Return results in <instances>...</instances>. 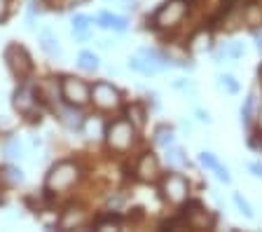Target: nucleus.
<instances>
[{
    "label": "nucleus",
    "mask_w": 262,
    "mask_h": 232,
    "mask_svg": "<svg viewBox=\"0 0 262 232\" xmlns=\"http://www.w3.org/2000/svg\"><path fill=\"white\" fill-rule=\"evenodd\" d=\"M183 216L187 218V227H192V230H211L215 225V218L199 202H187Z\"/></svg>",
    "instance_id": "nucleus-9"
},
{
    "label": "nucleus",
    "mask_w": 262,
    "mask_h": 232,
    "mask_svg": "<svg viewBox=\"0 0 262 232\" xmlns=\"http://www.w3.org/2000/svg\"><path fill=\"white\" fill-rule=\"evenodd\" d=\"M159 162H157V157H155V153H143L141 157H138V162H136V176H138V181H143V183H155V181H159Z\"/></svg>",
    "instance_id": "nucleus-10"
},
{
    "label": "nucleus",
    "mask_w": 262,
    "mask_h": 232,
    "mask_svg": "<svg viewBox=\"0 0 262 232\" xmlns=\"http://www.w3.org/2000/svg\"><path fill=\"white\" fill-rule=\"evenodd\" d=\"M122 202H124V197H122V195H117V197H110V199H108V206H110L113 211H117Z\"/></svg>",
    "instance_id": "nucleus-34"
},
{
    "label": "nucleus",
    "mask_w": 262,
    "mask_h": 232,
    "mask_svg": "<svg viewBox=\"0 0 262 232\" xmlns=\"http://www.w3.org/2000/svg\"><path fill=\"white\" fill-rule=\"evenodd\" d=\"M124 117H126V120H129L136 129H143V127H145V122H147V111H145V106H141V103H131V106H126Z\"/></svg>",
    "instance_id": "nucleus-19"
},
{
    "label": "nucleus",
    "mask_w": 262,
    "mask_h": 232,
    "mask_svg": "<svg viewBox=\"0 0 262 232\" xmlns=\"http://www.w3.org/2000/svg\"><path fill=\"white\" fill-rule=\"evenodd\" d=\"M0 181L7 183V185H21L26 181V176H24V172L16 164H5L0 169Z\"/></svg>",
    "instance_id": "nucleus-21"
},
{
    "label": "nucleus",
    "mask_w": 262,
    "mask_h": 232,
    "mask_svg": "<svg viewBox=\"0 0 262 232\" xmlns=\"http://www.w3.org/2000/svg\"><path fill=\"white\" fill-rule=\"evenodd\" d=\"M92 24H94L92 17H87V14H75V17H73V22H71L73 38H75L77 43L89 40V38H92Z\"/></svg>",
    "instance_id": "nucleus-17"
},
{
    "label": "nucleus",
    "mask_w": 262,
    "mask_h": 232,
    "mask_svg": "<svg viewBox=\"0 0 262 232\" xmlns=\"http://www.w3.org/2000/svg\"><path fill=\"white\" fill-rule=\"evenodd\" d=\"M12 106H14V111L19 113V115L31 117V113L35 111V106H38V92H35V87L24 80V82L14 89V94H12Z\"/></svg>",
    "instance_id": "nucleus-8"
},
{
    "label": "nucleus",
    "mask_w": 262,
    "mask_h": 232,
    "mask_svg": "<svg viewBox=\"0 0 262 232\" xmlns=\"http://www.w3.org/2000/svg\"><path fill=\"white\" fill-rule=\"evenodd\" d=\"M194 115L199 122H206V124H211V115H208V111H204V108H194Z\"/></svg>",
    "instance_id": "nucleus-32"
},
{
    "label": "nucleus",
    "mask_w": 262,
    "mask_h": 232,
    "mask_svg": "<svg viewBox=\"0 0 262 232\" xmlns=\"http://www.w3.org/2000/svg\"><path fill=\"white\" fill-rule=\"evenodd\" d=\"M0 204H3V193H0Z\"/></svg>",
    "instance_id": "nucleus-38"
},
{
    "label": "nucleus",
    "mask_w": 262,
    "mask_h": 232,
    "mask_svg": "<svg viewBox=\"0 0 262 232\" xmlns=\"http://www.w3.org/2000/svg\"><path fill=\"white\" fill-rule=\"evenodd\" d=\"M218 87L227 94H239V82L234 80V75H218Z\"/></svg>",
    "instance_id": "nucleus-29"
},
{
    "label": "nucleus",
    "mask_w": 262,
    "mask_h": 232,
    "mask_svg": "<svg viewBox=\"0 0 262 232\" xmlns=\"http://www.w3.org/2000/svg\"><path fill=\"white\" fill-rule=\"evenodd\" d=\"M38 43H40V50H42L47 56H52V59H61V56H63V47H61L59 38H56V35L52 33L49 28L40 31Z\"/></svg>",
    "instance_id": "nucleus-14"
},
{
    "label": "nucleus",
    "mask_w": 262,
    "mask_h": 232,
    "mask_svg": "<svg viewBox=\"0 0 262 232\" xmlns=\"http://www.w3.org/2000/svg\"><path fill=\"white\" fill-rule=\"evenodd\" d=\"M77 66L82 68V71H87V73H94V71H98V56L94 54V52H89V50H82L80 54H77Z\"/></svg>",
    "instance_id": "nucleus-23"
},
{
    "label": "nucleus",
    "mask_w": 262,
    "mask_h": 232,
    "mask_svg": "<svg viewBox=\"0 0 262 232\" xmlns=\"http://www.w3.org/2000/svg\"><path fill=\"white\" fill-rule=\"evenodd\" d=\"M7 12H10V0H0V22L7 17Z\"/></svg>",
    "instance_id": "nucleus-35"
},
{
    "label": "nucleus",
    "mask_w": 262,
    "mask_h": 232,
    "mask_svg": "<svg viewBox=\"0 0 262 232\" xmlns=\"http://www.w3.org/2000/svg\"><path fill=\"white\" fill-rule=\"evenodd\" d=\"M59 120L63 122L71 132H82V129H84V117H82V113H80L77 106L68 103L66 108H59Z\"/></svg>",
    "instance_id": "nucleus-15"
},
{
    "label": "nucleus",
    "mask_w": 262,
    "mask_h": 232,
    "mask_svg": "<svg viewBox=\"0 0 262 232\" xmlns=\"http://www.w3.org/2000/svg\"><path fill=\"white\" fill-rule=\"evenodd\" d=\"M0 129H3V132H10L12 129V122H7L5 115H0Z\"/></svg>",
    "instance_id": "nucleus-36"
},
{
    "label": "nucleus",
    "mask_w": 262,
    "mask_h": 232,
    "mask_svg": "<svg viewBox=\"0 0 262 232\" xmlns=\"http://www.w3.org/2000/svg\"><path fill=\"white\" fill-rule=\"evenodd\" d=\"M82 172L80 164L73 160H61L56 162L52 169L47 172V178H45V193H68V190L80 181Z\"/></svg>",
    "instance_id": "nucleus-1"
},
{
    "label": "nucleus",
    "mask_w": 262,
    "mask_h": 232,
    "mask_svg": "<svg viewBox=\"0 0 262 232\" xmlns=\"http://www.w3.org/2000/svg\"><path fill=\"white\" fill-rule=\"evenodd\" d=\"M244 22L251 24V26H257V24H262V7L255 5V3L246 5L244 7Z\"/></svg>",
    "instance_id": "nucleus-27"
},
{
    "label": "nucleus",
    "mask_w": 262,
    "mask_h": 232,
    "mask_svg": "<svg viewBox=\"0 0 262 232\" xmlns=\"http://www.w3.org/2000/svg\"><path fill=\"white\" fill-rule=\"evenodd\" d=\"M176 143V132L173 127H169V124H162V127L155 129V145H159V148H169V145Z\"/></svg>",
    "instance_id": "nucleus-22"
},
{
    "label": "nucleus",
    "mask_w": 262,
    "mask_h": 232,
    "mask_svg": "<svg viewBox=\"0 0 262 232\" xmlns=\"http://www.w3.org/2000/svg\"><path fill=\"white\" fill-rule=\"evenodd\" d=\"M159 190H162V197L169 202V204H185L187 197H190V181H187L183 174H166L159 183Z\"/></svg>",
    "instance_id": "nucleus-4"
},
{
    "label": "nucleus",
    "mask_w": 262,
    "mask_h": 232,
    "mask_svg": "<svg viewBox=\"0 0 262 232\" xmlns=\"http://www.w3.org/2000/svg\"><path fill=\"white\" fill-rule=\"evenodd\" d=\"M89 101L96 106L98 111H115L122 106V92L115 85L105 82V80H98V82L92 85V94H89Z\"/></svg>",
    "instance_id": "nucleus-5"
},
{
    "label": "nucleus",
    "mask_w": 262,
    "mask_h": 232,
    "mask_svg": "<svg viewBox=\"0 0 262 232\" xmlns=\"http://www.w3.org/2000/svg\"><path fill=\"white\" fill-rule=\"evenodd\" d=\"M5 64H7V68H10L12 75L19 77V80H28V75L33 73L31 54H28L26 47H21V45H7Z\"/></svg>",
    "instance_id": "nucleus-7"
},
{
    "label": "nucleus",
    "mask_w": 262,
    "mask_h": 232,
    "mask_svg": "<svg viewBox=\"0 0 262 232\" xmlns=\"http://www.w3.org/2000/svg\"><path fill=\"white\" fill-rule=\"evenodd\" d=\"M208 47H211V35H208L206 31H199L190 43V50L194 52V54H202V52H206Z\"/></svg>",
    "instance_id": "nucleus-25"
},
{
    "label": "nucleus",
    "mask_w": 262,
    "mask_h": 232,
    "mask_svg": "<svg viewBox=\"0 0 262 232\" xmlns=\"http://www.w3.org/2000/svg\"><path fill=\"white\" fill-rule=\"evenodd\" d=\"M3 155H5V160L10 162H19L24 160V155H26V148L19 138H7L5 143H3Z\"/></svg>",
    "instance_id": "nucleus-20"
},
{
    "label": "nucleus",
    "mask_w": 262,
    "mask_h": 232,
    "mask_svg": "<svg viewBox=\"0 0 262 232\" xmlns=\"http://www.w3.org/2000/svg\"><path fill=\"white\" fill-rule=\"evenodd\" d=\"M173 87L180 89V92H185V94L190 96H196V87L192 80H187V77H178V80H173Z\"/></svg>",
    "instance_id": "nucleus-31"
},
{
    "label": "nucleus",
    "mask_w": 262,
    "mask_h": 232,
    "mask_svg": "<svg viewBox=\"0 0 262 232\" xmlns=\"http://www.w3.org/2000/svg\"><path fill=\"white\" fill-rule=\"evenodd\" d=\"M199 164L206 166L208 172L215 174V178H218V181H223V183H229V181H232V176H229V172H227V166L220 164L218 157H215L213 153H208V150L199 153Z\"/></svg>",
    "instance_id": "nucleus-13"
},
{
    "label": "nucleus",
    "mask_w": 262,
    "mask_h": 232,
    "mask_svg": "<svg viewBox=\"0 0 262 232\" xmlns=\"http://www.w3.org/2000/svg\"><path fill=\"white\" fill-rule=\"evenodd\" d=\"M248 172H251L253 176L262 178V164H260V162H251V164H248Z\"/></svg>",
    "instance_id": "nucleus-33"
},
{
    "label": "nucleus",
    "mask_w": 262,
    "mask_h": 232,
    "mask_svg": "<svg viewBox=\"0 0 262 232\" xmlns=\"http://www.w3.org/2000/svg\"><path fill=\"white\" fill-rule=\"evenodd\" d=\"M61 99L66 103L71 106H77L82 108L84 103H89V94H92V85H87L82 77H75V75H66L61 80Z\"/></svg>",
    "instance_id": "nucleus-6"
},
{
    "label": "nucleus",
    "mask_w": 262,
    "mask_h": 232,
    "mask_svg": "<svg viewBox=\"0 0 262 232\" xmlns=\"http://www.w3.org/2000/svg\"><path fill=\"white\" fill-rule=\"evenodd\" d=\"M136 136H138V129L126 117H117V120L108 122L103 129V138L113 153H126V150H131V145L136 143Z\"/></svg>",
    "instance_id": "nucleus-2"
},
{
    "label": "nucleus",
    "mask_w": 262,
    "mask_h": 232,
    "mask_svg": "<svg viewBox=\"0 0 262 232\" xmlns=\"http://www.w3.org/2000/svg\"><path fill=\"white\" fill-rule=\"evenodd\" d=\"M166 162H169L171 166H187V155L183 148H178V145H169L166 148Z\"/></svg>",
    "instance_id": "nucleus-24"
},
{
    "label": "nucleus",
    "mask_w": 262,
    "mask_h": 232,
    "mask_svg": "<svg viewBox=\"0 0 262 232\" xmlns=\"http://www.w3.org/2000/svg\"><path fill=\"white\" fill-rule=\"evenodd\" d=\"M255 50L262 54V33H255Z\"/></svg>",
    "instance_id": "nucleus-37"
},
{
    "label": "nucleus",
    "mask_w": 262,
    "mask_h": 232,
    "mask_svg": "<svg viewBox=\"0 0 262 232\" xmlns=\"http://www.w3.org/2000/svg\"><path fill=\"white\" fill-rule=\"evenodd\" d=\"M96 225L101 227V230H110V227H113V230H120L122 218L117 214H105V216H101V218L96 221Z\"/></svg>",
    "instance_id": "nucleus-28"
},
{
    "label": "nucleus",
    "mask_w": 262,
    "mask_h": 232,
    "mask_svg": "<svg viewBox=\"0 0 262 232\" xmlns=\"http://www.w3.org/2000/svg\"><path fill=\"white\" fill-rule=\"evenodd\" d=\"M126 64H129L131 71L143 73V75H157V73L164 71L157 61L150 59V56H145V54H141V52H136L134 56H129V59H126Z\"/></svg>",
    "instance_id": "nucleus-11"
},
{
    "label": "nucleus",
    "mask_w": 262,
    "mask_h": 232,
    "mask_svg": "<svg viewBox=\"0 0 262 232\" xmlns=\"http://www.w3.org/2000/svg\"><path fill=\"white\" fill-rule=\"evenodd\" d=\"M244 54H246L244 43H236V40H232V43H225L223 47H220V52L215 54V64H220L225 56H227V59H232V61H236V59H241Z\"/></svg>",
    "instance_id": "nucleus-18"
},
{
    "label": "nucleus",
    "mask_w": 262,
    "mask_h": 232,
    "mask_svg": "<svg viewBox=\"0 0 262 232\" xmlns=\"http://www.w3.org/2000/svg\"><path fill=\"white\" fill-rule=\"evenodd\" d=\"M253 111H255V94H248V99L241 106V124H244V127H251Z\"/></svg>",
    "instance_id": "nucleus-26"
},
{
    "label": "nucleus",
    "mask_w": 262,
    "mask_h": 232,
    "mask_svg": "<svg viewBox=\"0 0 262 232\" xmlns=\"http://www.w3.org/2000/svg\"><path fill=\"white\" fill-rule=\"evenodd\" d=\"M187 10H190V3L187 0H169L164 3L152 17V24L162 31H173L183 24V19L187 17Z\"/></svg>",
    "instance_id": "nucleus-3"
},
{
    "label": "nucleus",
    "mask_w": 262,
    "mask_h": 232,
    "mask_svg": "<svg viewBox=\"0 0 262 232\" xmlns=\"http://www.w3.org/2000/svg\"><path fill=\"white\" fill-rule=\"evenodd\" d=\"M96 26L105 28V31H117V33H124L129 28V19L120 17V14H113V12H98L96 14Z\"/></svg>",
    "instance_id": "nucleus-12"
},
{
    "label": "nucleus",
    "mask_w": 262,
    "mask_h": 232,
    "mask_svg": "<svg viewBox=\"0 0 262 232\" xmlns=\"http://www.w3.org/2000/svg\"><path fill=\"white\" fill-rule=\"evenodd\" d=\"M87 223V214L80 206H68L59 218V227L61 230H71V227H82Z\"/></svg>",
    "instance_id": "nucleus-16"
},
{
    "label": "nucleus",
    "mask_w": 262,
    "mask_h": 232,
    "mask_svg": "<svg viewBox=\"0 0 262 232\" xmlns=\"http://www.w3.org/2000/svg\"><path fill=\"white\" fill-rule=\"evenodd\" d=\"M232 199H234V204H236V209H239L241 216H246V218H255V214H253L251 204H248V202L244 199V195H241V193H234V195H232Z\"/></svg>",
    "instance_id": "nucleus-30"
}]
</instances>
